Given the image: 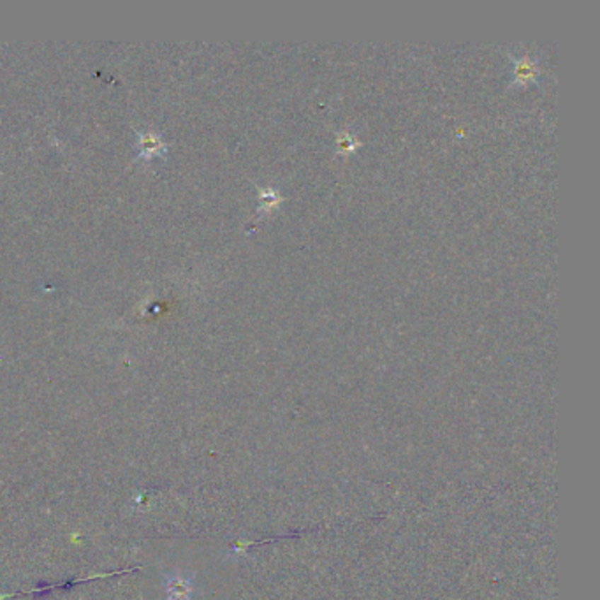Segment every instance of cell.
Wrapping results in <instances>:
<instances>
[{
  "mask_svg": "<svg viewBox=\"0 0 600 600\" xmlns=\"http://www.w3.org/2000/svg\"><path fill=\"white\" fill-rule=\"evenodd\" d=\"M137 148H139V157L148 161V158L161 157L166 154L168 146L162 141V137L155 132H143L137 137Z\"/></svg>",
  "mask_w": 600,
  "mask_h": 600,
  "instance_id": "cell-1",
  "label": "cell"
},
{
  "mask_svg": "<svg viewBox=\"0 0 600 600\" xmlns=\"http://www.w3.org/2000/svg\"><path fill=\"white\" fill-rule=\"evenodd\" d=\"M166 590H168V600H189L194 587L189 577H185L180 572H175L173 576H169L168 583H166Z\"/></svg>",
  "mask_w": 600,
  "mask_h": 600,
  "instance_id": "cell-2",
  "label": "cell"
}]
</instances>
